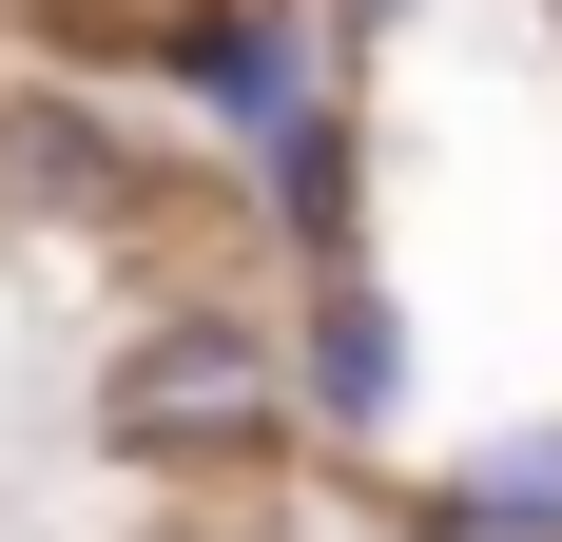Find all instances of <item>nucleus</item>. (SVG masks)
<instances>
[{"label":"nucleus","instance_id":"nucleus-1","mask_svg":"<svg viewBox=\"0 0 562 542\" xmlns=\"http://www.w3.org/2000/svg\"><path fill=\"white\" fill-rule=\"evenodd\" d=\"M78 427H98L116 485H272L291 445H311V387H291V291H233V271H175L136 291L78 387Z\"/></svg>","mask_w":562,"mask_h":542},{"label":"nucleus","instance_id":"nucleus-2","mask_svg":"<svg viewBox=\"0 0 562 542\" xmlns=\"http://www.w3.org/2000/svg\"><path fill=\"white\" fill-rule=\"evenodd\" d=\"M116 78H136L156 116H194V136L252 174L291 116L349 78V39L311 20V0H116Z\"/></svg>","mask_w":562,"mask_h":542},{"label":"nucleus","instance_id":"nucleus-3","mask_svg":"<svg viewBox=\"0 0 562 542\" xmlns=\"http://www.w3.org/2000/svg\"><path fill=\"white\" fill-rule=\"evenodd\" d=\"M214 214L194 174L98 98V78H0V233H40V252H136V233Z\"/></svg>","mask_w":562,"mask_h":542},{"label":"nucleus","instance_id":"nucleus-4","mask_svg":"<svg viewBox=\"0 0 562 542\" xmlns=\"http://www.w3.org/2000/svg\"><path fill=\"white\" fill-rule=\"evenodd\" d=\"M291 387H311V445H330V465H407V407H427V310L389 291V252L291 291Z\"/></svg>","mask_w":562,"mask_h":542},{"label":"nucleus","instance_id":"nucleus-5","mask_svg":"<svg viewBox=\"0 0 562 542\" xmlns=\"http://www.w3.org/2000/svg\"><path fill=\"white\" fill-rule=\"evenodd\" d=\"M233 214H252L272 291H311V271H369V233H389V156H369V78H330V98L291 116L272 156L233 174Z\"/></svg>","mask_w":562,"mask_h":542},{"label":"nucleus","instance_id":"nucleus-6","mask_svg":"<svg viewBox=\"0 0 562 542\" xmlns=\"http://www.w3.org/2000/svg\"><path fill=\"white\" fill-rule=\"evenodd\" d=\"M389 542H562V407L389 465Z\"/></svg>","mask_w":562,"mask_h":542},{"label":"nucleus","instance_id":"nucleus-7","mask_svg":"<svg viewBox=\"0 0 562 542\" xmlns=\"http://www.w3.org/2000/svg\"><path fill=\"white\" fill-rule=\"evenodd\" d=\"M311 20H330V39L369 58V39H407V20H427V0H311Z\"/></svg>","mask_w":562,"mask_h":542}]
</instances>
